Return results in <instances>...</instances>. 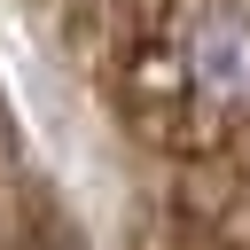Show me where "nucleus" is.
Wrapping results in <instances>:
<instances>
[{
    "label": "nucleus",
    "instance_id": "obj_1",
    "mask_svg": "<svg viewBox=\"0 0 250 250\" xmlns=\"http://www.w3.org/2000/svg\"><path fill=\"white\" fill-rule=\"evenodd\" d=\"M180 62H188V86L203 109H250V16L242 8L219 0V8L188 16Z\"/></svg>",
    "mask_w": 250,
    "mask_h": 250
}]
</instances>
